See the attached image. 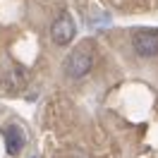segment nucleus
I'll use <instances>...</instances> for the list:
<instances>
[{
  "label": "nucleus",
  "instance_id": "obj_1",
  "mask_svg": "<svg viewBox=\"0 0 158 158\" xmlns=\"http://www.w3.org/2000/svg\"><path fill=\"white\" fill-rule=\"evenodd\" d=\"M91 67H94V53H91L86 46L74 48L67 58H65V74H67L69 79L86 77L91 72Z\"/></svg>",
  "mask_w": 158,
  "mask_h": 158
},
{
  "label": "nucleus",
  "instance_id": "obj_2",
  "mask_svg": "<svg viewBox=\"0 0 158 158\" xmlns=\"http://www.w3.org/2000/svg\"><path fill=\"white\" fill-rule=\"evenodd\" d=\"M74 34H77V24H74V19L67 10H62L50 24V39L55 46H69Z\"/></svg>",
  "mask_w": 158,
  "mask_h": 158
},
{
  "label": "nucleus",
  "instance_id": "obj_3",
  "mask_svg": "<svg viewBox=\"0 0 158 158\" xmlns=\"http://www.w3.org/2000/svg\"><path fill=\"white\" fill-rule=\"evenodd\" d=\"M132 46L139 58L158 55V29H139L132 39Z\"/></svg>",
  "mask_w": 158,
  "mask_h": 158
},
{
  "label": "nucleus",
  "instance_id": "obj_4",
  "mask_svg": "<svg viewBox=\"0 0 158 158\" xmlns=\"http://www.w3.org/2000/svg\"><path fill=\"white\" fill-rule=\"evenodd\" d=\"M2 139H5V151H7V156H19L22 151H24V146H27V134H24V129H22L19 125L5 127Z\"/></svg>",
  "mask_w": 158,
  "mask_h": 158
}]
</instances>
